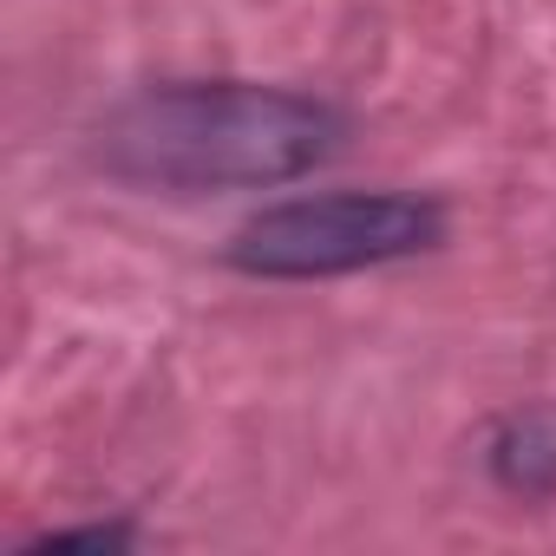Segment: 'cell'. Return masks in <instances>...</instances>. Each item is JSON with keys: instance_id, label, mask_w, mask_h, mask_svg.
<instances>
[{"instance_id": "cell-2", "label": "cell", "mask_w": 556, "mask_h": 556, "mask_svg": "<svg viewBox=\"0 0 556 556\" xmlns=\"http://www.w3.org/2000/svg\"><path fill=\"white\" fill-rule=\"evenodd\" d=\"M445 242V203L413 190H334L268 203L229 236V268L262 282H328L354 268L413 262Z\"/></svg>"}, {"instance_id": "cell-3", "label": "cell", "mask_w": 556, "mask_h": 556, "mask_svg": "<svg viewBox=\"0 0 556 556\" xmlns=\"http://www.w3.org/2000/svg\"><path fill=\"white\" fill-rule=\"evenodd\" d=\"M491 478L510 497H556V406L510 413L491 432Z\"/></svg>"}, {"instance_id": "cell-1", "label": "cell", "mask_w": 556, "mask_h": 556, "mask_svg": "<svg viewBox=\"0 0 556 556\" xmlns=\"http://www.w3.org/2000/svg\"><path fill=\"white\" fill-rule=\"evenodd\" d=\"M348 118L289 86L164 79L131 92L99 125V164L144 190H275L328 164Z\"/></svg>"}, {"instance_id": "cell-4", "label": "cell", "mask_w": 556, "mask_h": 556, "mask_svg": "<svg viewBox=\"0 0 556 556\" xmlns=\"http://www.w3.org/2000/svg\"><path fill=\"white\" fill-rule=\"evenodd\" d=\"M138 530L131 523H79V530H47L34 549H73V543H86V549H118V543H131Z\"/></svg>"}]
</instances>
